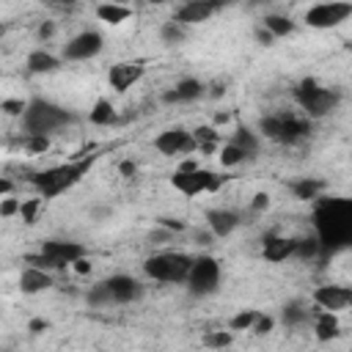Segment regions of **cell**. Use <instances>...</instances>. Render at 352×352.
I'll list each match as a JSON object with an SVG mask.
<instances>
[{"instance_id": "42", "label": "cell", "mask_w": 352, "mask_h": 352, "mask_svg": "<svg viewBox=\"0 0 352 352\" xmlns=\"http://www.w3.org/2000/svg\"><path fill=\"white\" fill-rule=\"evenodd\" d=\"M52 36H55V22H52V19H44V22H38V28H36V38L47 44Z\"/></svg>"}, {"instance_id": "35", "label": "cell", "mask_w": 352, "mask_h": 352, "mask_svg": "<svg viewBox=\"0 0 352 352\" xmlns=\"http://www.w3.org/2000/svg\"><path fill=\"white\" fill-rule=\"evenodd\" d=\"M28 102L30 99H22V96H6L3 102H0V110L6 113V116H11V118H22L25 116V110H28Z\"/></svg>"}, {"instance_id": "15", "label": "cell", "mask_w": 352, "mask_h": 352, "mask_svg": "<svg viewBox=\"0 0 352 352\" xmlns=\"http://www.w3.org/2000/svg\"><path fill=\"white\" fill-rule=\"evenodd\" d=\"M204 220H206V228L214 234V239H226V236H231L242 226V214L236 209H226V206L206 209Z\"/></svg>"}, {"instance_id": "46", "label": "cell", "mask_w": 352, "mask_h": 352, "mask_svg": "<svg viewBox=\"0 0 352 352\" xmlns=\"http://www.w3.org/2000/svg\"><path fill=\"white\" fill-rule=\"evenodd\" d=\"M110 214H113L110 206H94V209H91V217H94V220H104V217H110Z\"/></svg>"}, {"instance_id": "43", "label": "cell", "mask_w": 352, "mask_h": 352, "mask_svg": "<svg viewBox=\"0 0 352 352\" xmlns=\"http://www.w3.org/2000/svg\"><path fill=\"white\" fill-rule=\"evenodd\" d=\"M270 209V192H256L250 201V212H267Z\"/></svg>"}, {"instance_id": "1", "label": "cell", "mask_w": 352, "mask_h": 352, "mask_svg": "<svg viewBox=\"0 0 352 352\" xmlns=\"http://www.w3.org/2000/svg\"><path fill=\"white\" fill-rule=\"evenodd\" d=\"M96 157H82V160H69V162H60V165H52V168H44L38 173H33L30 184L36 190L38 198L50 201V198H58L63 195L66 190H72L94 165Z\"/></svg>"}, {"instance_id": "29", "label": "cell", "mask_w": 352, "mask_h": 352, "mask_svg": "<svg viewBox=\"0 0 352 352\" xmlns=\"http://www.w3.org/2000/svg\"><path fill=\"white\" fill-rule=\"evenodd\" d=\"M322 190H324V182H319V179H314V176H305V179L292 182V192H294V198H300V201H314V198H319Z\"/></svg>"}, {"instance_id": "10", "label": "cell", "mask_w": 352, "mask_h": 352, "mask_svg": "<svg viewBox=\"0 0 352 352\" xmlns=\"http://www.w3.org/2000/svg\"><path fill=\"white\" fill-rule=\"evenodd\" d=\"M102 50H104V36H102L99 30H94V28H85V30L74 33V36L63 44V55H60V58L80 63V60L96 58Z\"/></svg>"}, {"instance_id": "45", "label": "cell", "mask_w": 352, "mask_h": 352, "mask_svg": "<svg viewBox=\"0 0 352 352\" xmlns=\"http://www.w3.org/2000/svg\"><path fill=\"white\" fill-rule=\"evenodd\" d=\"M47 327H50V322H47V319H30V322H28V330H30L33 336H38V333H44Z\"/></svg>"}, {"instance_id": "32", "label": "cell", "mask_w": 352, "mask_h": 352, "mask_svg": "<svg viewBox=\"0 0 352 352\" xmlns=\"http://www.w3.org/2000/svg\"><path fill=\"white\" fill-rule=\"evenodd\" d=\"M44 209V198H25L22 201V209H19V220L25 223V226H36V220H38V212Z\"/></svg>"}, {"instance_id": "16", "label": "cell", "mask_w": 352, "mask_h": 352, "mask_svg": "<svg viewBox=\"0 0 352 352\" xmlns=\"http://www.w3.org/2000/svg\"><path fill=\"white\" fill-rule=\"evenodd\" d=\"M217 11H220V3H212V0H187V3H182L173 11V19L182 22V25H187V28H192L198 22H206Z\"/></svg>"}, {"instance_id": "6", "label": "cell", "mask_w": 352, "mask_h": 352, "mask_svg": "<svg viewBox=\"0 0 352 352\" xmlns=\"http://www.w3.org/2000/svg\"><path fill=\"white\" fill-rule=\"evenodd\" d=\"M88 250L82 242L74 239H44L38 253H28L25 261L30 267H41V270H60V267H74L80 258H85Z\"/></svg>"}, {"instance_id": "27", "label": "cell", "mask_w": 352, "mask_h": 352, "mask_svg": "<svg viewBox=\"0 0 352 352\" xmlns=\"http://www.w3.org/2000/svg\"><path fill=\"white\" fill-rule=\"evenodd\" d=\"M280 319H283L286 327H300V324L314 322V308H308L302 302H289V305H283Z\"/></svg>"}, {"instance_id": "17", "label": "cell", "mask_w": 352, "mask_h": 352, "mask_svg": "<svg viewBox=\"0 0 352 352\" xmlns=\"http://www.w3.org/2000/svg\"><path fill=\"white\" fill-rule=\"evenodd\" d=\"M209 91H206V82L204 80H198V77H182V80H176V85L173 88H168L165 91V102H176V104H187V102H198L201 96H206Z\"/></svg>"}, {"instance_id": "49", "label": "cell", "mask_w": 352, "mask_h": 352, "mask_svg": "<svg viewBox=\"0 0 352 352\" xmlns=\"http://www.w3.org/2000/svg\"><path fill=\"white\" fill-rule=\"evenodd\" d=\"M11 190H14L11 179H3V182H0V198H11Z\"/></svg>"}, {"instance_id": "14", "label": "cell", "mask_w": 352, "mask_h": 352, "mask_svg": "<svg viewBox=\"0 0 352 352\" xmlns=\"http://www.w3.org/2000/svg\"><path fill=\"white\" fill-rule=\"evenodd\" d=\"M146 74V63L143 60H118L107 69V85L118 94L129 91L132 85H138Z\"/></svg>"}, {"instance_id": "23", "label": "cell", "mask_w": 352, "mask_h": 352, "mask_svg": "<svg viewBox=\"0 0 352 352\" xmlns=\"http://www.w3.org/2000/svg\"><path fill=\"white\" fill-rule=\"evenodd\" d=\"M192 135H195L198 151H201L204 157H209V154L220 151V132H217L212 124H198V126L192 129Z\"/></svg>"}, {"instance_id": "37", "label": "cell", "mask_w": 352, "mask_h": 352, "mask_svg": "<svg viewBox=\"0 0 352 352\" xmlns=\"http://www.w3.org/2000/svg\"><path fill=\"white\" fill-rule=\"evenodd\" d=\"M88 305H94V308L113 305V302H110V294H107V289H104V283H102V280H99V283H94V286L88 289Z\"/></svg>"}, {"instance_id": "4", "label": "cell", "mask_w": 352, "mask_h": 352, "mask_svg": "<svg viewBox=\"0 0 352 352\" xmlns=\"http://www.w3.org/2000/svg\"><path fill=\"white\" fill-rule=\"evenodd\" d=\"M192 258L184 250H157L143 258V275L154 283H187Z\"/></svg>"}, {"instance_id": "44", "label": "cell", "mask_w": 352, "mask_h": 352, "mask_svg": "<svg viewBox=\"0 0 352 352\" xmlns=\"http://www.w3.org/2000/svg\"><path fill=\"white\" fill-rule=\"evenodd\" d=\"M118 173H121V176H124V179H132V176H135V173H138V165H135V162H132V160H124V162H121V165H118Z\"/></svg>"}, {"instance_id": "18", "label": "cell", "mask_w": 352, "mask_h": 352, "mask_svg": "<svg viewBox=\"0 0 352 352\" xmlns=\"http://www.w3.org/2000/svg\"><path fill=\"white\" fill-rule=\"evenodd\" d=\"M297 250V239L294 236H280V234H267L261 239V256L270 264H280L286 258H294Z\"/></svg>"}, {"instance_id": "21", "label": "cell", "mask_w": 352, "mask_h": 352, "mask_svg": "<svg viewBox=\"0 0 352 352\" xmlns=\"http://www.w3.org/2000/svg\"><path fill=\"white\" fill-rule=\"evenodd\" d=\"M60 60H63V58L52 55L50 50L36 47V50L28 52V58H25V69H28L30 74H52V72L60 69Z\"/></svg>"}, {"instance_id": "13", "label": "cell", "mask_w": 352, "mask_h": 352, "mask_svg": "<svg viewBox=\"0 0 352 352\" xmlns=\"http://www.w3.org/2000/svg\"><path fill=\"white\" fill-rule=\"evenodd\" d=\"M107 294H110V302L113 305H129V302H138L143 297V283L135 278V275H126V272H116L110 278L102 280Z\"/></svg>"}, {"instance_id": "39", "label": "cell", "mask_w": 352, "mask_h": 352, "mask_svg": "<svg viewBox=\"0 0 352 352\" xmlns=\"http://www.w3.org/2000/svg\"><path fill=\"white\" fill-rule=\"evenodd\" d=\"M275 330V316H270V314H264L261 311V316H258V322L253 324V336H267V333H272Z\"/></svg>"}, {"instance_id": "22", "label": "cell", "mask_w": 352, "mask_h": 352, "mask_svg": "<svg viewBox=\"0 0 352 352\" xmlns=\"http://www.w3.org/2000/svg\"><path fill=\"white\" fill-rule=\"evenodd\" d=\"M88 121L94 124V126H113L116 121H118V110H116V104L110 102V99H96L94 102V107L88 110Z\"/></svg>"}, {"instance_id": "26", "label": "cell", "mask_w": 352, "mask_h": 352, "mask_svg": "<svg viewBox=\"0 0 352 352\" xmlns=\"http://www.w3.org/2000/svg\"><path fill=\"white\" fill-rule=\"evenodd\" d=\"M231 143L239 146V148L253 160L256 151H258V146H261V135H258L256 129H250V126H236L234 135H231Z\"/></svg>"}, {"instance_id": "9", "label": "cell", "mask_w": 352, "mask_h": 352, "mask_svg": "<svg viewBox=\"0 0 352 352\" xmlns=\"http://www.w3.org/2000/svg\"><path fill=\"white\" fill-rule=\"evenodd\" d=\"M352 16V3H344V0H324V3H316L311 6L305 14H302V22L314 30H333L338 25H344L346 19Z\"/></svg>"}, {"instance_id": "7", "label": "cell", "mask_w": 352, "mask_h": 352, "mask_svg": "<svg viewBox=\"0 0 352 352\" xmlns=\"http://www.w3.org/2000/svg\"><path fill=\"white\" fill-rule=\"evenodd\" d=\"M220 278H223L220 261L212 253H198L192 258V267H190V275H187L184 286L192 297H209L220 289Z\"/></svg>"}, {"instance_id": "38", "label": "cell", "mask_w": 352, "mask_h": 352, "mask_svg": "<svg viewBox=\"0 0 352 352\" xmlns=\"http://www.w3.org/2000/svg\"><path fill=\"white\" fill-rule=\"evenodd\" d=\"M19 209H22V198H0V217L3 220H8V217H14V214H19Z\"/></svg>"}, {"instance_id": "3", "label": "cell", "mask_w": 352, "mask_h": 352, "mask_svg": "<svg viewBox=\"0 0 352 352\" xmlns=\"http://www.w3.org/2000/svg\"><path fill=\"white\" fill-rule=\"evenodd\" d=\"M72 121H74V116L66 107L36 96V99L28 102V110L22 116V129H25V135H47L50 138V135H55L58 129H63Z\"/></svg>"}, {"instance_id": "5", "label": "cell", "mask_w": 352, "mask_h": 352, "mask_svg": "<svg viewBox=\"0 0 352 352\" xmlns=\"http://www.w3.org/2000/svg\"><path fill=\"white\" fill-rule=\"evenodd\" d=\"M311 118H305L302 113H270L258 121V135L283 146H294L311 135Z\"/></svg>"}, {"instance_id": "41", "label": "cell", "mask_w": 352, "mask_h": 352, "mask_svg": "<svg viewBox=\"0 0 352 352\" xmlns=\"http://www.w3.org/2000/svg\"><path fill=\"white\" fill-rule=\"evenodd\" d=\"M157 226H160V228H165V231H170V234H173V231L179 234V231H184V228H187V223H184V220H179V217H157Z\"/></svg>"}, {"instance_id": "40", "label": "cell", "mask_w": 352, "mask_h": 352, "mask_svg": "<svg viewBox=\"0 0 352 352\" xmlns=\"http://www.w3.org/2000/svg\"><path fill=\"white\" fill-rule=\"evenodd\" d=\"M253 38H256V44H261V47H272V44H275V36H272L261 22H256V28H253Z\"/></svg>"}, {"instance_id": "25", "label": "cell", "mask_w": 352, "mask_h": 352, "mask_svg": "<svg viewBox=\"0 0 352 352\" xmlns=\"http://www.w3.org/2000/svg\"><path fill=\"white\" fill-rule=\"evenodd\" d=\"M261 25L275 36V41H278V38H286V36H292V33L297 30V22H294L292 16H286V14H267V16L261 19Z\"/></svg>"}, {"instance_id": "2", "label": "cell", "mask_w": 352, "mask_h": 352, "mask_svg": "<svg viewBox=\"0 0 352 352\" xmlns=\"http://www.w3.org/2000/svg\"><path fill=\"white\" fill-rule=\"evenodd\" d=\"M294 102L300 107V113L311 121H319L324 116H330L338 102H341V91L333 88V85H324L314 77H302L297 85H294Z\"/></svg>"}, {"instance_id": "30", "label": "cell", "mask_w": 352, "mask_h": 352, "mask_svg": "<svg viewBox=\"0 0 352 352\" xmlns=\"http://www.w3.org/2000/svg\"><path fill=\"white\" fill-rule=\"evenodd\" d=\"M258 316H261L258 308H242V311H236V314L228 319V330H231V333H250L253 324L258 322Z\"/></svg>"}, {"instance_id": "36", "label": "cell", "mask_w": 352, "mask_h": 352, "mask_svg": "<svg viewBox=\"0 0 352 352\" xmlns=\"http://www.w3.org/2000/svg\"><path fill=\"white\" fill-rule=\"evenodd\" d=\"M22 148L28 154H44V151H50V138L47 135H25L22 138Z\"/></svg>"}, {"instance_id": "11", "label": "cell", "mask_w": 352, "mask_h": 352, "mask_svg": "<svg viewBox=\"0 0 352 352\" xmlns=\"http://www.w3.org/2000/svg\"><path fill=\"white\" fill-rule=\"evenodd\" d=\"M154 148L162 157H182V154H198L195 135L184 126H168L154 138Z\"/></svg>"}, {"instance_id": "20", "label": "cell", "mask_w": 352, "mask_h": 352, "mask_svg": "<svg viewBox=\"0 0 352 352\" xmlns=\"http://www.w3.org/2000/svg\"><path fill=\"white\" fill-rule=\"evenodd\" d=\"M314 338L319 344H327V341H336L341 336V324H338V314H330V311H316L314 308Z\"/></svg>"}, {"instance_id": "48", "label": "cell", "mask_w": 352, "mask_h": 352, "mask_svg": "<svg viewBox=\"0 0 352 352\" xmlns=\"http://www.w3.org/2000/svg\"><path fill=\"white\" fill-rule=\"evenodd\" d=\"M72 270H74L77 275H88V272H91V258H88V256H85V258H80V261H77Z\"/></svg>"}, {"instance_id": "8", "label": "cell", "mask_w": 352, "mask_h": 352, "mask_svg": "<svg viewBox=\"0 0 352 352\" xmlns=\"http://www.w3.org/2000/svg\"><path fill=\"white\" fill-rule=\"evenodd\" d=\"M226 176L209 170V168H198V170H173L170 173V187L187 198L204 195V192H217L223 187Z\"/></svg>"}, {"instance_id": "19", "label": "cell", "mask_w": 352, "mask_h": 352, "mask_svg": "<svg viewBox=\"0 0 352 352\" xmlns=\"http://www.w3.org/2000/svg\"><path fill=\"white\" fill-rule=\"evenodd\" d=\"M52 283H55V278H52L50 270H41V267H30L28 264L19 272V292L22 294H41V292L52 289Z\"/></svg>"}, {"instance_id": "47", "label": "cell", "mask_w": 352, "mask_h": 352, "mask_svg": "<svg viewBox=\"0 0 352 352\" xmlns=\"http://www.w3.org/2000/svg\"><path fill=\"white\" fill-rule=\"evenodd\" d=\"M212 239H214V234H212L209 228H204V231H195V242H198V245H212Z\"/></svg>"}, {"instance_id": "28", "label": "cell", "mask_w": 352, "mask_h": 352, "mask_svg": "<svg viewBox=\"0 0 352 352\" xmlns=\"http://www.w3.org/2000/svg\"><path fill=\"white\" fill-rule=\"evenodd\" d=\"M187 36H190V28L182 25V22H176V19H168V22L160 25V38H162V44H168V47L182 44Z\"/></svg>"}, {"instance_id": "12", "label": "cell", "mask_w": 352, "mask_h": 352, "mask_svg": "<svg viewBox=\"0 0 352 352\" xmlns=\"http://www.w3.org/2000/svg\"><path fill=\"white\" fill-rule=\"evenodd\" d=\"M316 311H330V314H341L352 308V286L344 283H322L314 289L311 294Z\"/></svg>"}, {"instance_id": "31", "label": "cell", "mask_w": 352, "mask_h": 352, "mask_svg": "<svg viewBox=\"0 0 352 352\" xmlns=\"http://www.w3.org/2000/svg\"><path fill=\"white\" fill-rule=\"evenodd\" d=\"M217 157H220V165H223V168H236V165H242V162H248V160H250V157H248L239 146H234L231 140L220 146Z\"/></svg>"}, {"instance_id": "34", "label": "cell", "mask_w": 352, "mask_h": 352, "mask_svg": "<svg viewBox=\"0 0 352 352\" xmlns=\"http://www.w3.org/2000/svg\"><path fill=\"white\" fill-rule=\"evenodd\" d=\"M322 253V242L316 239V236H311V239H297V250H294V258H302V261H311V258H316Z\"/></svg>"}, {"instance_id": "24", "label": "cell", "mask_w": 352, "mask_h": 352, "mask_svg": "<svg viewBox=\"0 0 352 352\" xmlns=\"http://www.w3.org/2000/svg\"><path fill=\"white\" fill-rule=\"evenodd\" d=\"M129 16H132L129 6H121V3H99L96 6V19L104 22V25H121Z\"/></svg>"}, {"instance_id": "33", "label": "cell", "mask_w": 352, "mask_h": 352, "mask_svg": "<svg viewBox=\"0 0 352 352\" xmlns=\"http://www.w3.org/2000/svg\"><path fill=\"white\" fill-rule=\"evenodd\" d=\"M231 344H234L231 330H206L204 333V346H209V349H226Z\"/></svg>"}]
</instances>
